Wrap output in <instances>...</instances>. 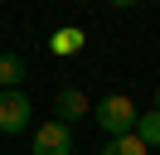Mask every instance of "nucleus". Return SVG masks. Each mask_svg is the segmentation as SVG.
Wrapping results in <instances>:
<instances>
[{"label": "nucleus", "instance_id": "5", "mask_svg": "<svg viewBox=\"0 0 160 155\" xmlns=\"http://www.w3.org/2000/svg\"><path fill=\"white\" fill-rule=\"evenodd\" d=\"M20 78H24V58L20 53H0V92L20 87Z\"/></svg>", "mask_w": 160, "mask_h": 155}, {"label": "nucleus", "instance_id": "6", "mask_svg": "<svg viewBox=\"0 0 160 155\" xmlns=\"http://www.w3.org/2000/svg\"><path fill=\"white\" fill-rule=\"evenodd\" d=\"M102 155H150V145L141 141L136 131H131V136H117V141H107V145H102Z\"/></svg>", "mask_w": 160, "mask_h": 155}, {"label": "nucleus", "instance_id": "7", "mask_svg": "<svg viewBox=\"0 0 160 155\" xmlns=\"http://www.w3.org/2000/svg\"><path fill=\"white\" fill-rule=\"evenodd\" d=\"M49 48H53L58 58H73V53L82 48V29H58V34L49 39Z\"/></svg>", "mask_w": 160, "mask_h": 155}, {"label": "nucleus", "instance_id": "9", "mask_svg": "<svg viewBox=\"0 0 160 155\" xmlns=\"http://www.w3.org/2000/svg\"><path fill=\"white\" fill-rule=\"evenodd\" d=\"M155 112H160V87H155Z\"/></svg>", "mask_w": 160, "mask_h": 155}, {"label": "nucleus", "instance_id": "8", "mask_svg": "<svg viewBox=\"0 0 160 155\" xmlns=\"http://www.w3.org/2000/svg\"><path fill=\"white\" fill-rule=\"evenodd\" d=\"M136 136L150 145V150H155V145H160V112H141V121H136Z\"/></svg>", "mask_w": 160, "mask_h": 155}, {"label": "nucleus", "instance_id": "2", "mask_svg": "<svg viewBox=\"0 0 160 155\" xmlns=\"http://www.w3.org/2000/svg\"><path fill=\"white\" fill-rule=\"evenodd\" d=\"M29 116H34V107H29V97H24L20 87L0 92V131H5V136H20V131H29Z\"/></svg>", "mask_w": 160, "mask_h": 155}, {"label": "nucleus", "instance_id": "3", "mask_svg": "<svg viewBox=\"0 0 160 155\" xmlns=\"http://www.w3.org/2000/svg\"><path fill=\"white\" fill-rule=\"evenodd\" d=\"M29 155H73V126H63V121H44V126H34V145H29Z\"/></svg>", "mask_w": 160, "mask_h": 155}, {"label": "nucleus", "instance_id": "4", "mask_svg": "<svg viewBox=\"0 0 160 155\" xmlns=\"http://www.w3.org/2000/svg\"><path fill=\"white\" fill-rule=\"evenodd\" d=\"M78 116H92V102H88V92H82V87H58V97H53V121L73 126Z\"/></svg>", "mask_w": 160, "mask_h": 155}, {"label": "nucleus", "instance_id": "1", "mask_svg": "<svg viewBox=\"0 0 160 155\" xmlns=\"http://www.w3.org/2000/svg\"><path fill=\"white\" fill-rule=\"evenodd\" d=\"M92 121L102 126V131L117 141V136H131L136 131V121H141V112H136V102H131L126 92H107L97 107H92Z\"/></svg>", "mask_w": 160, "mask_h": 155}]
</instances>
